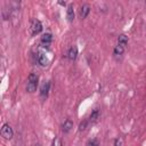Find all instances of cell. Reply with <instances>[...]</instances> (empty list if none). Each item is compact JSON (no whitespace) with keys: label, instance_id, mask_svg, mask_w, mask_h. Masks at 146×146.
<instances>
[{"label":"cell","instance_id":"2","mask_svg":"<svg viewBox=\"0 0 146 146\" xmlns=\"http://www.w3.org/2000/svg\"><path fill=\"white\" fill-rule=\"evenodd\" d=\"M30 29H31V34H32V35H36V34H39V33L42 31V24H41V22H40L39 19L33 18V19L31 21V26H30Z\"/></svg>","mask_w":146,"mask_h":146},{"label":"cell","instance_id":"10","mask_svg":"<svg viewBox=\"0 0 146 146\" xmlns=\"http://www.w3.org/2000/svg\"><path fill=\"white\" fill-rule=\"evenodd\" d=\"M52 41V35L51 33H44L42 36H41V43L46 47V46H49Z\"/></svg>","mask_w":146,"mask_h":146},{"label":"cell","instance_id":"18","mask_svg":"<svg viewBox=\"0 0 146 146\" xmlns=\"http://www.w3.org/2000/svg\"><path fill=\"white\" fill-rule=\"evenodd\" d=\"M15 1H17V2H19V1H21V0H15Z\"/></svg>","mask_w":146,"mask_h":146},{"label":"cell","instance_id":"8","mask_svg":"<svg viewBox=\"0 0 146 146\" xmlns=\"http://www.w3.org/2000/svg\"><path fill=\"white\" fill-rule=\"evenodd\" d=\"M124 49H125V47H123V46H121V44L115 46V48H114V50H113L114 57H115V58H121L122 55H123V52H124Z\"/></svg>","mask_w":146,"mask_h":146},{"label":"cell","instance_id":"16","mask_svg":"<svg viewBox=\"0 0 146 146\" xmlns=\"http://www.w3.org/2000/svg\"><path fill=\"white\" fill-rule=\"evenodd\" d=\"M87 145H98V141L97 140H89L87 143Z\"/></svg>","mask_w":146,"mask_h":146},{"label":"cell","instance_id":"9","mask_svg":"<svg viewBox=\"0 0 146 146\" xmlns=\"http://www.w3.org/2000/svg\"><path fill=\"white\" fill-rule=\"evenodd\" d=\"M78 57V48L76 46H72L67 51V58L70 60H74Z\"/></svg>","mask_w":146,"mask_h":146},{"label":"cell","instance_id":"11","mask_svg":"<svg viewBox=\"0 0 146 146\" xmlns=\"http://www.w3.org/2000/svg\"><path fill=\"white\" fill-rule=\"evenodd\" d=\"M73 128V122L70 120V119H67V120H65L64 121V123L62 124V131L63 132H68V131H71V129Z\"/></svg>","mask_w":146,"mask_h":146},{"label":"cell","instance_id":"19","mask_svg":"<svg viewBox=\"0 0 146 146\" xmlns=\"http://www.w3.org/2000/svg\"><path fill=\"white\" fill-rule=\"evenodd\" d=\"M145 3H146V0H145Z\"/></svg>","mask_w":146,"mask_h":146},{"label":"cell","instance_id":"4","mask_svg":"<svg viewBox=\"0 0 146 146\" xmlns=\"http://www.w3.org/2000/svg\"><path fill=\"white\" fill-rule=\"evenodd\" d=\"M49 89H50V82L49 81H46L42 83L41 88H40V98L42 100H46L47 97H48V94H49Z\"/></svg>","mask_w":146,"mask_h":146},{"label":"cell","instance_id":"12","mask_svg":"<svg viewBox=\"0 0 146 146\" xmlns=\"http://www.w3.org/2000/svg\"><path fill=\"white\" fill-rule=\"evenodd\" d=\"M66 17H67V21L68 22H73V19H74V7H73V5H68L67 6Z\"/></svg>","mask_w":146,"mask_h":146},{"label":"cell","instance_id":"7","mask_svg":"<svg viewBox=\"0 0 146 146\" xmlns=\"http://www.w3.org/2000/svg\"><path fill=\"white\" fill-rule=\"evenodd\" d=\"M89 13H90V7H89V5H87V3L82 5L81 8H80V10H79L80 17H81V18H86V17L89 15Z\"/></svg>","mask_w":146,"mask_h":146},{"label":"cell","instance_id":"1","mask_svg":"<svg viewBox=\"0 0 146 146\" xmlns=\"http://www.w3.org/2000/svg\"><path fill=\"white\" fill-rule=\"evenodd\" d=\"M39 84V76L36 73H30L29 78H27V84H26V91L32 94L36 90Z\"/></svg>","mask_w":146,"mask_h":146},{"label":"cell","instance_id":"14","mask_svg":"<svg viewBox=\"0 0 146 146\" xmlns=\"http://www.w3.org/2000/svg\"><path fill=\"white\" fill-rule=\"evenodd\" d=\"M88 125H89V120H84L83 122L80 123V125H79V131H84Z\"/></svg>","mask_w":146,"mask_h":146},{"label":"cell","instance_id":"17","mask_svg":"<svg viewBox=\"0 0 146 146\" xmlns=\"http://www.w3.org/2000/svg\"><path fill=\"white\" fill-rule=\"evenodd\" d=\"M114 145L116 146V145H122V140L121 139H115L114 140Z\"/></svg>","mask_w":146,"mask_h":146},{"label":"cell","instance_id":"6","mask_svg":"<svg viewBox=\"0 0 146 146\" xmlns=\"http://www.w3.org/2000/svg\"><path fill=\"white\" fill-rule=\"evenodd\" d=\"M99 116H100V112H99V108H95L91 113H90V115H89V123H95V122H97L98 121V119H99Z\"/></svg>","mask_w":146,"mask_h":146},{"label":"cell","instance_id":"3","mask_svg":"<svg viewBox=\"0 0 146 146\" xmlns=\"http://www.w3.org/2000/svg\"><path fill=\"white\" fill-rule=\"evenodd\" d=\"M1 136H2L5 139H11L13 136H14L13 128H11L9 124L5 123V124L2 125V128H1Z\"/></svg>","mask_w":146,"mask_h":146},{"label":"cell","instance_id":"5","mask_svg":"<svg viewBox=\"0 0 146 146\" xmlns=\"http://www.w3.org/2000/svg\"><path fill=\"white\" fill-rule=\"evenodd\" d=\"M35 59L40 66H47L48 65V58L46 57V55L43 52H38L35 55Z\"/></svg>","mask_w":146,"mask_h":146},{"label":"cell","instance_id":"15","mask_svg":"<svg viewBox=\"0 0 146 146\" xmlns=\"http://www.w3.org/2000/svg\"><path fill=\"white\" fill-rule=\"evenodd\" d=\"M52 145H57V146H59V145H62V141L59 140V138H56V139H54V141H52Z\"/></svg>","mask_w":146,"mask_h":146},{"label":"cell","instance_id":"13","mask_svg":"<svg viewBox=\"0 0 146 146\" xmlns=\"http://www.w3.org/2000/svg\"><path fill=\"white\" fill-rule=\"evenodd\" d=\"M128 35L127 34H120L117 38V44H121L123 47H125L128 44Z\"/></svg>","mask_w":146,"mask_h":146}]
</instances>
